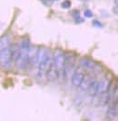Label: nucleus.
<instances>
[{"instance_id": "obj_6", "label": "nucleus", "mask_w": 118, "mask_h": 121, "mask_svg": "<svg viewBox=\"0 0 118 121\" xmlns=\"http://www.w3.org/2000/svg\"><path fill=\"white\" fill-rule=\"evenodd\" d=\"M52 62V56L50 54L49 50H46V54L44 56V57L42 58V60L40 61V63L37 65V68L39 70V73L41 74H46V71L48 68V67L50 66Z\"/></svg>"}, {"instance_id": "obj_7", "label": "nucleus", "mask_w": 118, "mask_h": 121, "mask_svg": "<svg viewBox=\"0 0 118 121\" xmlns=\"http://www.w3.org/2000/svg\"><path fill=\"white\" fill-rule=\"evenodd\" d=\"M110 85H111L110 80L107 78H103L100 81L97 82V95L107 92L109 90Z\"/></svg>"}, {"instance_id": "obj_11", "label": "nucleus", "mask_w": 118, "mask_h": 121, "mask_svg": "<svg viewBox=\"0 0 118 121\" xmlns=\"http://www.w3.org/2000/svg\"><path fill=\"white\" fill-rule=\"evenodd\" d=\"M98 96H99L98 102H99V105H100V106H102V107H105V106L108 105V104L111 102L112 97H111V95H110V93H109L108 91H107V92H105V93L99 94Z\"/></svg>"}, {"instance_id": "obj_3", "label": "nucleus", "mask_w": 118, "mask_h": 121, "mask_svg": "<svg viewBox=\"0 0 118 121\" xmlns=\"http://www.w3.org/2000/svg\"><path fill=\"white\" fill-rule=\"evenodd\" d=\"M52 62L55 67L60 77H64V62H65V53L61 49H55L52 56Z\"/></svg>"}, {"instance_id": "obj_5", "label": "nucleus", "mask_w": 118, "mask_h": 121, "mask_svg": "<svg viewBox=\"0 0 118 121\" xmlns=\"http://www.w3.org/2000/svg\"><path fill=\"white\" fill-rule=\"evenodd\" d=\"M12 58L9 47L0 50V65L4 68H8L11 66Z\"/></svg>"}, {"instance_id": "obj_8", "label": "nucleus", "mask_w": 118, "mask_h": 121, "mask_svg": "<svg viewBox=\"0 0 118 121\" xmlns=\"http://www.w3.org/2000/svg\"><path fill=\"white\" fill-rule=\"evenodd\" d=\"M46 78L49 81H55L59 78V74L56 70L55 67L54 66L53 62H51L50 66L48 67V68L46 71Z\"/></svg>"}, {"instance_id": "obj_15", "label": "nucleus", "mask_w": 118, "mask_h": 121, "mask_svg": "<svg viewBox=\"0 0 118 121\" xmlns=\"http://www.w3.org/2000/svg\"><path fill=\"white\" fill-rule=\"evenodd\" d=\"M9 47V39L8 36H4L3 37L0 38V50L4 48H6Z\"/></svg>"}, {"instance_id": "obj_12", "label": "nucleus", "mask_w": 118, "mask_h": 121, "mask_svg": "<svg viewBox=\"0 0 118 121\" xmlns=\"http://www.w3.org/2000/svg\"><path fill=\"white\" fill-rule=\"evenodd\" d=\"M94 79V75H92V74H85L79 86L82 88L83 90H86L87 87H88V86L90 85V83H91Z\"/></svg>"}, {"instance_id": "obj_17", "label": "nucleus", "mask_w": 118, "mask_h": 121, "mask_svg": "<svg viewBox=\"0 0 118 121\" xmlns=\"http://www.w3.org/2000/svg\"><path fill=\"white\" fill-rule=\"evenodd\" d=\"M84 17H92L94 15H93V12L91 11V10H89V9H86V10H84Z\"/></svg>"}, {"instance_id": "obj_14", "label": "nucleus", "mask_w": 118, "mask_h": 121, "mask_svg": "<svg viewBox=\"0 0 118 121\" xmlns=\"http://www.w3.org/2000/svg\"><path fill=\"white\" fill-rule=\"evenodd\" d=\"M117 103L112 104L109 107L108 110H107V117H110L111 119H114V118H115L117 117Z\"/></svg>"}, {"instance_id": "obj_10", "label": "nucleus", "mask_w": 118, "mask_h": 121, "mask_svg": "<svg viewBox=\"0 0 118 121\" xmlns=\"http://www.w3.org/2000/svg\"><path fill=\"white\" fill-rule=\"evenodd\" d=\"M36 53H37V48L35 47H32L29 48V52H28V66L29 67L36 66Z\"/></svg>"}, {"instance_id": "obj_1", "label": "nucleus", "mask_w": 118, "mask_h": 121, "mask_svg": "<svg viewBox=\"0 0 118 121\" xmlns=\"http://www.w3.org/2000/svg\"><path fill=\"white\" fill-rule=\"evenodd\" d=\"M30 48V40L27 36L24 37L20 45V51L18 54L16 65L19 69H25L28 66V52Z\"/></svg>"}, {"instance_id": "obj_18", "label": "nucleus", "mask_w": 118, "mask_h": 121, "mask_svg": "<svg viewBox=\"0 0 118 121\" xmlns=\"http://www.w3.org/2000/svg\"><path fill=\"white\" fill-rule=\"evenodd\" d=\"M54 0H43V3L46 5V6H52V4H53Z\"/></svg>"}, {"instance_id": "obj_9", "label": "nucleus", "mask_w": 118, "mask_h": 121, "mask_svg": "<svg viewBox=\"0 0 118 121\" xmlns=\"http://www.w3.org/2000/svg\"><path fill=\"white\" fill-rule=\"evenodd\" d=\"M96 63L87 57H82L79 59V66L86 70H93Z\"/></svg>"}, {"instance_id": "obj_13", "label": "nucleus", "mask_w": 118, "mask_h": 121, "mask_svg": "<svg viewBox=\"0 0 118 121\" xmlns=\"http://www.w3.org/2000/svg\"><path fill=\"white\" fill-rule=\"evenodd\" d=\"M86 90L88 92L90 97H95V96H97V81L94 79V80L90 83V85L88 86V87H87Z\"/></svg>"}, {"instance_id": "obj_4", "label": "nucleus", "mask_w": 118, "mask_h": 121, "mask_svg": "<svg viewBox=\"0 0 118 121\" xmlns=\"http://www.w3.org/2000/svg\"><path fill=\"white\" fill-rule=\"evenodd\" d=\"M85 74H86L85 73V69H84L83 67L79 66L72 74V78H71L72 85L74 86H76V87H78L80 86V84H81V82H82V80Z\"/></svg>"}, {"instance_id": "obj_2", "label": "nucleus", "mask_w": 118, "mask_h": 121, "mask_svg": "<svg viewBox=\"0 0 118 121\" xmlns=\"http://www.w3.org/2000/svg\"><path fill=\"white\" fill-rule=\"evenodd\" d=\"M76 62V56L74 52H65V62H64V78H69L71 75L74 72V68Z\"/></svg>"}, {"instance_id": "obj_19", "label": "nucleus", "mask_w": 118, "mask_h": 121, "mask_svg": "<svg viewBox=\"0 0 118 121\" xmlns=\"http://www.w3.org/2000/svg\"><path fill=\"white\" fill-rule=\"evenodd\" d=\"M93 24H94V26H102V25H101L97 20H94V22H93Z\"/></svg>"}, {"instance_id": "obj_16", "label": "nucleus", "mask_w": 118, "mask_h": 121, "mask_svg": "<svg viewBox=\"0 0 118 121\" xmlns=\"http://www.w3.org/2000/svg\"><path fill=\"white\" fill-rule=\"evenodd\" d=\"M61 6L63 7V8H65V9H67V8H70L71 6V2L69 0H65L63 3H62V5Z\"/></svg>"}]
</instances>
